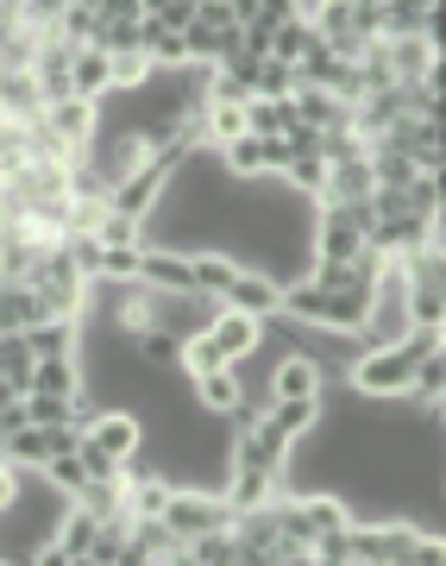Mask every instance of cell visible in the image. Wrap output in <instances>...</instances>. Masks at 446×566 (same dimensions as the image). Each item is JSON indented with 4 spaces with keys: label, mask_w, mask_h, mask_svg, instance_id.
<instances>
[{
    "label": "cell",
    "mask_w": 446,
    "mask_h": 566,
    "mask_svg": "<svg viewBox=\"0 0 446 566\" xmlns=\"http://www.w3.org/2000/svg\"><path fill=\"white\" fill-rule=\"evenodd\" d=\"M195 403H202L208 416H233V409L245 403L240 365H214V371H202V378H195Z\"/></svg>",
    "instance_id": "cell-14"
},
{
    "label": "cell",
    "mask_w": 446,
    "mask_h": 566,
    "mask_svg": "<svg viewBox=\"0 0 446 566\" xmlns=\"http://www.w3.org/2000/svg\"><path fill=\"white\" fill-rule=\"evenodd\" d=\"M20 497V465H7L0 460V516H7V504Z\"/></svg>",
    "instance_id": "cell-36"
},
{
    "label": "cell",
    "mask_w": 446,
    "mask_h": 566,
    "mask_svg": "<svg viewBox=\"0 0 446 566\" xmlns=\"http://www.w3.org/2000/svg\"><path fill=\"white\" fill-rule=\"evenodd\" d=\"M44 460H51V441H44L39 422H25L7 434V465H20V472H44Z\"/></svg>",
    "instance_id": "cell-21"
},
{
    "label": "cell",
    "mask_w": 446,
    "mask_h": 566,
    "mask_svg": "<svg viewBox=\"0 0 446 566\" xmlns=\"http://www.w3.org/2000/svg\"><path fill=\"white\" fill-rule=\"evenodd\" d=\"M384 63H390V82H427L440 70V44L427 32H408V39H384Z\"/></svg>",
    "instance_id": "cell-7"
},
{
    "label": "cell",
    "mask_w": 446,
    "mask_h": 566,
    "mask_svg": "<svg viewBox=\"0 0 446 566\" xmlns=\"http://www.w3.org/2000/svg\"><path fill=\"white\" fill-rule=\"evenodd\" d=\"M195 25H208V32H240V20H233V0H202V7H195Z\"/></svg>",
    "instance_id": "cell-31"
},
{
    "label": "cell",
    "mask_w": 446,
    "mask_h": 566,
    "mask_svg": "<svg viewBox=\"0 0 446 566\" xmlns=\"http://www.w3.org/2000/svg\"><path fill=\"white\" fill-rule=\"evenodd\" d=\"M158 20L170 25V32H183V25H195V0H163Z\"/></svg>",
    "instance_id": "cell-34"
},
{
    "label": "cell",
    "mask_w": 446,
    "mask_h": 566,
    "mask_svg": "<svg viewBox=\"0 0 446 566\" xmlns=\"http://www.w3.org/2000/svg\"><path fill=\"white\" fill-rule=\"evenodd\" d=\"M195 7H202V0H195Z\"/></svg>",
    "instance_id": "cell-39"
},
{
    "label": "cell",
    "mask_w": 446,
    "mask_h": 566,
    "mask_svg": "<svg viewBox=\"0 0 446 566\" xmlns=\"http://www.w3.org/2000/svg\"><path fill=\"white\" fill-rule=\"evenodd\" d=\"M76 453H82V465H88V479H120V460H114V453H102L95 441H82Z\"/></svg>",
    "instance_id": "cell-33"
},
{
    "label": "cell",
    "mask_w": 446,
    "mask_h": 566,
    "mask_svg": "<svg viewBox=\"0 0 446 566\" xmlns=\"http://www.w3.org/2000/svg\"><path fill=\"white\" fill-rule=\"evenodd\" d=\"M208 340L221 346L226 365H245L264 346V322H258V315H245V308H226L221 303L214 315H208Z\"/></svg>",
    "instance_id": "cell-5"
},
{
    "label": "cell",
    "mask_w": 446,
    "mask_h": 566,
    "mask_svg": "<svg viewBox=\"0 0 446 566\" xmlns=\"http://www.w3.org/2000/svg\"><path fill=\"white\" fill-rule=\"evenodd\" d=\"M70 95H82V102L114 95V63H107L102 44H76V51H70Z\"/></svg>",
    "instance_id": "cell-11"
},
{
    "label": "cell",
    "mask_w": 446,
    "mask_h": 566,
    "mask_svg": "<svg viewBox=\"0 0 446 566\" xmlns=\"http://www.w3.org/2000/svg\"><path fill=\"white\" fill-rule=\"evenodd\" d=\"M233 465H258V472H289V441L258 416L252 428H240V441H233Z\"/></svg>",
    "instance_id": "cell-8"
},
{
    "label": "cell",
    "mask_w": 446,
    "mask_h": 566,
    "mask_svg": "<svg viewBox=\"0 0 446 566\" xmlns=\"http://www.w3.org/2000/svg\"><path fill=\"white\" fill-rule=\"evenodd\" d=\"M139 283L163 290V296H189L195 290V259H189L183 245H139Z\"/></svg>",
    "instance_id": "cell-4"
},
{
    "label": "cell",
    "mask_w": 446,
    "mask_h": 566,
    "mask_svg": "<svg viewBox=\"0 0 446 566\" xmlns=\"http://www.w3.org/2000/svg\"><path fill=\"white\" fill-rule=\"evenodd\" d=\"M39 126H44V139H51V145H63V151H76V145H88L95 133H102V102H82V95L44 102Z\"/></svg>",
    "instance_id": "cell-3"
},
{
    "label": "cell",
    "mask_w": 446,
    "mask_h": 566,
    "mask_svg": "<svg viewBox=\"0 0 446 566\" xmlns=\"http://www.w3.org/2000/svg\"><path fill=\"white\" fill-rule=\"evenodd\" d=\"M289 107H296V126H308V133H333V126H352V107L333 102V95H327V88H315V82H296Z\"/></svg>",
    "instance_id": "cell-12"
},
{
    "label": "cell",
    "mask_w": 446,
    "mask_h": 566,
    "mask_svg": "<svg viewBox=\"0 0 446 566\" xmlns=\"http://www.w3.org/2000/svg\"><path fill=\"white\" fill-rule=\"evenodd\" d=\"M95 13H102V20H145V7H139V0H102Z\"/></svg>",
    "instance_id": "cell-35"
},
{
    "label": "cell",
    "mask_w": 446,
    "mask_h": 566,
    "mask_svg": "<svg viewBox=\"0 0 446 566\" xmlns=\"http://www.w3.org/2000/svg\"><path fill=\"white\" fill-rule=\"evenodd\" d=\"M32 359H76V315H51L39 327H20Z\"/></svg>",
    "instance_id": "cell-16"
},
{
    "label": "cell",
    "mask_w": 446,
    "mask_h": 566,
    "mask_svg": "<svg viewBox=\"0 0 446 566\" xmlns=\"http://www.w3.org/2000/svg\"><path fill=\"white\" fill-rule=\"evenodd\" d=\"M415 542H422V528L408 523H390V528H352L346 523V560H408L415 554Z\"/></svg>",
    "instance_id": "cell-6"
},
{
    "label": "cell",
    "mask_w": 446,
    "mask_h": 566,
    "mask_svg": "<svg viewBox=\"0 0 446 566\" xmlns=\"http://www.w3.org/2000/svg\"><path fill=\"white\" fill-rule=\"evenodd\" d=\"M284 491V472H258V465H226V485H221V497H226V510L240 516V510H264L270 497Z\"/></svg>",
    "instance_id": "cell-9"
},
{
    "label": "cell",
    "mask_w": 446,
    "mask_h": 566,
    "mask_svg": "<svg viewBox=\"0 0 446 566\" xmlns=\"http://www.w3.org/2000/svg\"><path fill=\"white\" fill-rule=\"evenodd\" d=\"M302 504V523H308V542L315 535H327V528H346L352 516H346V504H333V497H296Z\"/></svg>",
    "instance_id": "cell-27"
},
{
    "label": "cell",
    "mask_w": 446,
    "mask_h": 566,
    "mask_svg": "<svg viewBox=\"0 0 446 566\" xmlns=\"http://www.w3.org/2000/svg\"><path fill=\"white\" fill-rule=\"evenodd\" d=\"M289 126H296V107H289V102H264V95H252V102H245V133L277 139V133H289Z\"/></svg>",
    "instance_id": "cell-23"
},
{
    "label": "cell",
    "mask_w": 446,
    "mask_h": 566,
    "mask_svg": "<svg viewBox=\"0 0 446 566\" xmlns=\"http://www.w3.org/2000/svg\"><path fill=\"white\" fill-rule=\"evenodd\" d=\"M221 303H226V308H245V315H258V322H264V315H277V308H284V290H277L270 277H258V271H245V264H240Z\"/></svg>",
    "instance_id": "cell-13"
},
{
    "label": "cell",
    "mask_w": 446,
    "mask_h": 566,
    "mask_svg": "<svg viewBox=\"0 0 446 566\" xmlns=\"http://www.w3.org/2000/svg\"><path fill=\"white\" fill-rule=\"evenodd\" d=\"M284 182L296 189V196H308V202H315V196L327 189V158H321V151H296V158L284 164Z\"/></svg>",
    "instance_id": "cell-24"
},
{
    "label": "cell",
    "mask_w": 446,
    "mask_h": 566,
    "mask_svg": "<svg viewBox=\"0 0 446 566\" xmlns=\"http://www.w3.org/2000/svg\"><path fill=\"white\" fill-rule=\"evenodd\" d=\"M82 359H32V385L25 390H44V397H82Z\"/></svg>",
    "instance_id": "cell-19"
},
{
    "label": "cell",
    "mask_w": 446,
    "mask_h": 566,
    "mask_svg": "<svg viewBox=\"0 0 446 566\" xmlns=\"http://www.w3.org/2000/svg\"><path fill=\"white\" fill-rule=\"evenodd\" d=\"M7 397H20V385H13V378H7V371H0V403H7Z\"/></svg>",
    "instance_id": "cell-37"
},
{
    "label": "cell",
    "mask_w": 446,
    "mask_h": 566,
    "mask_svg": "<svg viewBox=\"0 0 446 566\" xmlns=\"http://www.w3.org/2000/svg\"><path fill=\"white\" fill-rule=\"evenodd\" d=\"M371 189H378V177H371V164H365V158L327 164V189L315 196V202H365Z\"/></svg>",
    "instance_id": "cell-18"
},
{
    "label": "cell",
    "mask_w": 446,
    "mask_h": 566,
    "mask_svg": "<svg viewBox=\"0 0 446 566\" xmlns=\"http://www.w3.org/2000/svg\"><path fill=\"white\" fill-rule=\"evenodd\" d=\"M44 479H51L57 497H76V491L88 485V465H82V453L70 447V453H51V460H44Z\"/></svg>",
    "instance_id": "cell-25"
},
{
    "label": "cell",
    "mask_w": 446,
    "mask_h": 566,
    "mask_svg": "<svg viewBox=\"0 0 446 566\" xmlns=\"http://www.w3.org/2000/svg\"><path fill=\"white\" fill-rule=\"evenodd\" d=\"M82 441H95L102 453H114V460H126V453H139L145 428L132 409H107V416H88V428H82Z\"/></svg>",
    "instance_id": "cell-10"
},
{
    "label": "cell",
    "mask_w": 446,
    "mask_h": 566,
    "mask_svg": "<svg viewBox=\"0 0 446 566\" xmlns=\"http://www.w3.org/2000/svg\"><path fill=\"white\" fill-rule=\"evenodd\" d=\"M139 7H145V13H158V7H163V0H139Z\"/></svg>",
    "instance_id": "cell-38"
},
{
    "label": "cell",
    "mask_w": 446,
    "mask_h": 566,
    "mask_svg": "<svg viewBox=\"0 0 446 566\" xmlns=\"http://www.w3.org/2000/svg\"><path fill=\"white\" fill-rule=\"evenodd\" d=\"M0 371L20 390L32 385V346H25V334H0Z\"/></svg>",
    "instance_id": "cell-28"
},
{
    "label": "cell",
    "mask_w": 446,
    "mask_h": 566,
    "mask_svg": "<svg viewBox=\"0 0 446 566\" xmlns=\"http://www.w3.org/2000/svg\"><path fill=\"white\" fill-rule=\"evenodd\" d=\"M95 535H102V516H95L88 504H76V497H70V510H63L57 535H51V542L63 547V560H88V547H95Z\"/></svg>",
    "instance_id": "cell-15"
},
{
    "label": "cell",
    "mask_w": 446,
    "mask_h": 566,
    "mask_svg": "<svg viewBox=\"0 0 446 566\" xmlns=\"http://www.w3.org/2000/svg\"><path fill=\"white\" fill-rule=\"evenodd\" d=\"M365 308H371V290H327L315 277L284 290V315H296L308 327H333V334H359L365 327Z\"/></svg>",
    "instance_id": "cell-1"
},
{
    "label": "cell",
    "mask_w": 446,
    "mask_h": 566,
    "mask_svg": "<svg viewBox=\"0 0 446 566\" xmlns=\"http://www.w3.org/2000/svg\"><path fill=\"white\" fill-rule=\"evenodd\" d=\"M107 63H114V88H145L151 82V57L145 51H107Z\"/></svg>",
    "instance_id": "cell-30"
},
{
    "label": "cell",
    "mask_w": 446,
    "mask_h": 566,
    "mask_svg": "<svg viewBox=\"0 0 446 566\" xmlns=\"http://www.w3.org/2000/svg\"><path fill=\"white\" fill-rule=\"evenodd\" d=\"M132 353H139L151 371H170V365L183 359V334H177V327H163V322H151L145 334H132Z\"/></svg>",
    "instance_id": "cell-20"
},
{
    "label": "cell",
    "mask_w": 446,
    "mask_h": 566,
    "mask_svg": "<svg viewBox=\"0 0 446 566\" xmlns=\"http://www.w3.org/2000/svg\"><path fill=\"white\" fill-rule=\"evenodd\" d=\"M321 365L308 359V353H284V365L270 371V397H321Z\"/></svg>",
    "instance_id": "cell-17"
},
{
    "label": "cell",
    "mask_w": 446,
    "mask_h": 566,
    "mask_svg": "<svg viewBox=\"0 0 446 566\" xmlns=\"http://www.w3.org/2000/svg\"><path fill=\"white\" fill-rule=\"evenodd\" d=\"M233 523V510H226L221 491H170V504H163V528L189 542V535H202V528H226Z\"/></svg>",
    "instance_id": "cell-2"
},
{
    "label": "cell",
    "mask_w": 446,
    "mask_h": 566,
    "mask_svg": "<svg viewBox=\"0 0 446 566\" xmlns=\"http://www.w3.org/2000/svg\"><path fill=\"white\" fill-rule=\"evenodd\" d=\"M308 7L302 0H258V13H252V20L258 25H284V20H302Z\"/></svg>",
    "instance_id": "cell-32"
},
{
    "label": "cell",
    "mask_w": 446,
    "mask_h": 566,
    "mask_svg": "<svg viewBox=\"0 0 446 566\" xmlns=\"http://www.w3.org/2000/svg\"><path fill=\"white\" fill-rule=\"evenodd\" d=\"M252 95H264V102H289V95H296V70H289V63H277V57H264L258 63V82H252Z\"/></svg>",
    "instance_id": "cell-26"
},
{
    "label": "cell",
    "mask_w": 446,
    "mask_h": 566,
    "mask_svg": "<svg viewBox=\"0 0 446 566\" xmlns=\"http://www.w3.org/2000/svg\"><path fill=\"white\" fill-rule=\"evenodd\" d=\"M245 102H252V95H245ZM245 102H202V133H208V145L240 139V133H245Z\"/></svg>",
    "instance_id": "cell-22"
},
{
    "label": "cell",
    "mask_w": 446,
    "mask_h": 566,
    "mask_svg": "<svg viewBox=\"0 0 446 566\" xmlns=\"http://www.w3.org/2000/svg\"><path fill=\"white\" fill-rule=\"evenodd\" d=\"M139 277V245H102V277L95 283H132Z\"/></svg>",
    "instance_id": "cell-29"
}]
</instances>
